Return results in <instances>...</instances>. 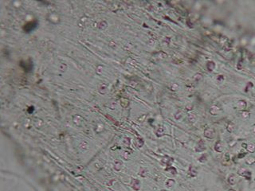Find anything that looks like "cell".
Returning a JSON list of instances; mask_svg holds the SVG:
<instances>
[{"mask_svg": "<svg viewBox=\"0 0 255 191\" xmlns=\"http://www.w3.org/2000/svg\"><path fill=\"white\" fill-rule=\"evenodd\" d=\"M205 150H206L205 142L202 140H199L195 146V150L197 152H203Z\"/></svg>", "mask_w": 255, "mask_h": 191, "instance_id": "obj_2", "label": "cell"}, {"mask_svg": "<svg viewBox=\"0 0 255 191\" xmlns=\"http://www.w3.org/2000/svg\"><path fill=\"white\" fill-rule=\"evenodd\" d=\"M161 191H167V190H161Z\"/></svg>", "mask_w": 255, "mask_h": 191, "instance_id": "obj_22", "label": "cell"}, {"mask_svg": "<svg viewBox=\"0 0 255 191\" xmlns=\"http://www.w3.org/2000/svg\"><path fill=\"white\" fill-rule=\"evenodd\" d=\"M214 150L215 151H217V152L220 153V152H222V150H223V145H222V143L221 142H217L215 143V145H214Z\"/></svg>", "mask_w": 255, "mask_h": 191, "instance_id": "obj_6", "label": "cell"}, {"mask_svg": "<svg viewBox=\"0 0 255 191\" xmlns=\"http://www.w3.org/2000/svg\"><path fill=\"white\" fill-rule=\"evenodd\" d=\"M132 186H133V188L135 189V190H139V188H140V182L136 180V179L133 180V182H132Z\"/></svg>", "mask_w": 255, "mask_h": 191, "instance_id": "obj_12", "label": "cell"}, {"mask_svg": "<svg viewBox=\"0 0 255 191\" xmlns=\"http://www.w3.org/2000/svg\"><path fill=\"white\" fill-rule=\"evenodd\" d=\"M236 182H237V179H236L235 175L234 174H230V176L228 177V182H229V184L231 185V186H234V185H235Z\"/></svg>", "mask_w": 255, "mask_h": 191, "instance_id": "obj_7", "label": "cell"}, {"mask_svg": "<svg viewBox=\"0 0 255 191\" xmlns=\"http://www.w3.org/2000/svg\"><path fill=\"white\" fill-rule=\"evenodd\" d=\"M206 68H207V69H208V71L212 72L215 68V63L214 62H212V60H209L206 64Z\"/></svg>", "mask_w": 255, "mask_h": 191, "instance_id": "obj_8", "label": "cell"}, {"mask_svg": "<svg viewBox=\"0 0 255 191\" xmlns=\"http://www.w3.org/2000/svg\"><path fill=\"white\" fill-rule=\"evenodd\" d=\"M226 130L229 132H230V133L233 132H234V124H233L232 122H230L227 124V126H226Z\"/></svg>", "mask_w": 255, "mask_h": 191, "instance_id": "obj_10", "label": "cell"}, {"mask_svg": "<svg viewBox=\"0 0 255 191\" xmlns=\"http://www.w3.org/2000/svg\"><path fill=\"white\" fill-rule=\"evenodd\" d=\"M140 175H142V176H145L146 175V174H147V171H146V170H141V172L140 173Z\"/></svg>", "mask_w": 255, "mask_h": 191, "instance_id": "obj_19", "label": "cell"}, {"mask_svg": "<svg viewBox=\"0 0 255 191\" xmlns=\"http://www.w3.org/2000/svg\"><path fill=\"white\" fill-rule=\"evenodd\" d=\"M253 132L255 133V124L253 125Z\"/></svg>", "mask_w": 255, "mask_h": 191, "instance_id": "obj_20", "label": "cell"}, {"mask_svg": "<svg viewBox=\"0 0 255 191\" xmlns=\"http://www.w3.org/2000/svg\"><path fill=\"white\" fill-rule=\"evenodd\" d=\"M246 149H247V150L249 151V152L253 153L255 151V145L253 144V143H249V144L246 146Z\"/></svg>", "mask_w": 255, "mask_h": 191, "instance_id": "obj_11", "label": "cell"}, {"mask_svg": "<svg viewBox=\"0 0 255 191\" xmlns=\"http://www.w3.org/2000/svg\"><path fill=\"white\" fill-rule=\"evenodd\" d=\"M188 118H189V120L191 121V123H194L196 121V116L194 114H189Z\"/></svg>", "mask_w": 255, "mask_h": 191, "instance_id": "obj_15", "label": "cell"}, {"mask_svg": "<svg viewBox=\"0 0 255 191\" xmlns=\"http://www.w3.org/2000/svg\"><path fill=\"white\" fill-rule=\"evenodd\" d=\"M206 159H207L206 155L203 154H202V156H200V157L198 158V161H199L200 162H202V163H203V162H206Z\"/></svg>", "mask_w": 255, "mask_h": 191, "instance_id": "obj_14", "label": "cell"}, {"mask_svg": "<svg viewBox=\"0 0 255 191\" xmlns=\"http://www.w3.org/2000/svg\"><path fill=\"white\" fill-rule=\"evenodd\" d=\"M228 191H236V190H233V189H230V190H229Z\"/></svg>", "mask_w": 255, "mask_h": 191, "instance_id": "obj_21", "label": "cell"}, {"mask_svg": "<svg viewBox=\"0 0 255 191\" xmlns=\"http://www.w3.org/2000/svg\"><path fill=\"white\" fill-rule=\"evenodd\" d=\"M220 111H221V109H220V108L218 105H212L210 108V113L213 116L218 115Z\"/></svg>", "mask_w": 255, "mask_h": 191, "instance_id": "obj_4", "label": "cell"}, {"mask_svg": "<svg viewBox=\"0 0 255 191\" xmlns=\"http://www.w3.org/2000/svg\"><path fill=\"white\" fill-rule=\"evenodd\" d=\"M203 134L206 138H210V140H211V138H214V136H215V131H214V129L212 128H207L204 130Z\"/></svg>", "mask_w": 255, "mask_h": 191, "instance_id": "obj_1", "label": "cell"}, {"mask_svg": "<svg viewBox=\"0 0 255 191\" xmlns=\"http://www.w3.org/2000/svg\"><path fill=\"white\" fill-rule=\"evenodd\" d=\"M175 184V181L174 180H168L167 182V186H169V187H170V186H173Z\"/></svg>", "mask_w": 255, "mask_h": 191, "instance_id": "obj_18", "label": "cell"}, {"mask_svg": "<svg viewBox=\"0 0 255 191\" xmlns=\"http://www.w3.org/2000/svg\"><path fill=\"white\" fill-rule=\"evenodd\" d=\"M237 107L240 110H244L246 108V102L245 100H239L237 104Z\"/></svg>", "mask_w": 255, "mask_h": 191, "instance_id": "obj_9", "label": "cell"}, {"mask_svg": "<svg viewBox=\"0 0 255 191\" xmlns=\"http://www.w3.org/2000/svg\"><path fill=\"white\" fill-rule=\"evenodd\" d=\"M189 174L191 177H195L198 174V169L195 166H191L189 168Z\"/></svg>", "mask_w": 255, "mask_h": 191, "instance_id": "obj_5", "label": "cell"}, {"mask_svg": "<svg viewBox=\"0 0 255 191\" xmlns=\"http://www.w3.org/2000/svg\"><path fill=\"white\" fill-rule=\"evenodd\" d=\"M241 117H242L243 119L246 120V119H248L249 117V112H247V111H243L242 112H241Z\"/></svg>", "mask_w": 255, "mask_h": 191, "instance_id": "obj_13", "label": "cell"}, {"mask_svg": "<svg viewBox=\"0 0 255 191\" xmlns=\"http://www.w3.org/2000/svg\"><path fill=\"white\" fill-rule=\"evenodd\" d=\"M238 174H240L241 176L245 177L247 179H250V177H251V173L244 168H241L238 170Z\"/></svg>", "mask_w": 255, "mask_h": 191, "instance_id": "obj_3", "label": "cell"}, {"mask_svg": "<svg viewBox=\"0 0 255 191\" xmlns=\"http://www.w3.org/2000/svg\"><path fill=\"white\" fill-rule=\"evenodd\" d=\"M194 80H196L197 81H200L201 80H202V75L199 72L196 73V74L194 75Z\"/></svg>", "mask_w": 255, "mask_h": 191, "instance_id": "obj_16", "label": "cell"}, {"mask_svg": "<svg viewBox=\"0 0 255 191\" xmlns=\"http://www.w3.org/2000/svg\"><path fill=\"white\" fill-rule=\"evenodd\" d=\"M253 162H255V158L253 157H249L247 159H246V163L249 165H251Z\"/></svg>", "mask_w": 255, "mask_h": 191, "instance_id": "obj_17", "label": "cell"}]
</instances>
